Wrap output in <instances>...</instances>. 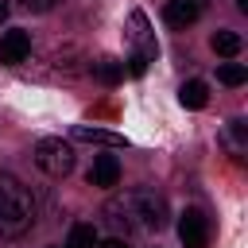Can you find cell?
Listing matches in <instances>:
<instances>
[{
	"instance_id": "6da1fadb",
	"label": "cell",
	"mask_w": 248,
	"mask_h": 248,
	"mask_svg": "<svg viewBox=\"0 0 248 248\" xmlns=\"http://www.w3.org/2000/svg\"><path fill=\"white\" fill-rule=\"evenodd\" d=\"M105 221L120 232H159L167 225V202L155 190H124L105 202Z\"/></svg>"
},
{
	"instance_id": "7a4b0ae2",
	"label": "cell",
	"mask_w": 248,
	"mask_h": 248,
	"mask_svg": "<svg viewBox=\"0 0 248 248\" xmlns=\"http://www.w3.org/2000/svg\"><path fill=\"white\" fill-rule=\"evenodd\" d=\"M31 221H35V205H31L27 186L16 174L0 170V236L16 240L31 229Z\"/></svg>"
},
{
	"instance_id": "3957f363",
	"label": "cell",
	"mask_w": 248,
	"mask_h": 248,
	"mask_svg": "<svg viewBox=\"0 0 248 248\" xmlns=\"http://www.w3.org/2000/svg\"><path fill=\"white\" fill-rule=\"evenodd\" d=\"M128 43H132V50H128V74H132V78H143V74H147V66L155 62V54H159L155 35L147 31V16H143V12H132Z\"/></svg>"
},
{
	"instance_id": "277c9868",
	"label": "cell",
	"mask_w": 248,
	"mask_h": 248,
	"mask_svg": "<svg viewBox=\"0 0 248 248\" xmlns=\"http://www.w3.org/2000/svg\"><path fill=\"white\" fill-rule=\"evenodd\" d=\"M35 163H39L43 174L66 178V174L74 170V147H70L66 140H58V136H46V140L35 143Z\"/></svg>"
},
{
	"instance_id": "5b68a950",
	"label": "cell",
	"mask_w": 248,
	"mask_h": 248,
	"mask_svg": "<svg viewBox=\"0 0 248 248\" xmlns=\"http://www.w3.org/2000/svg\"><path fill=\"white\" fill-rule=\"evenodd\" d=\"M178 240H182V248H205L209 244V221L202 209H186L178 217Z\"/></svg>"
},
{
	"instance_id": "8992f818",
	"label": "cell",
	"mask_w": 248,
	"mask_h": 248,
	"mask_svg": "<svg viewBox=\"0 0 248 248\" xmlns=\"http://www.w3.org/2000/svg\"><path fill=\"white\" fill-rule=\"evenodd\" d=\"M202 16H205V0H167V8H163L167 27H174V31H186Z\"/></svg>"
},
{
	"instance_id": "52a82bcc",
	"label": "cell",
	"mask_w": 248,
	"mask_h": 248,
	"mask_svg": "<svg viewBox=\"0 0 248 248\" xmlns=\"http://www.w3.org/2000/svg\"><path fill=\"white\" fill-rule=\"evenodd\" d=\"M27 54H31V35L23 27H12L0 35V62L4 66H19Z\"/></svg>"
},
{
	"instance_id": "ba28073f",
	"label": "cell",
	"mask_w": 248,
	"mask_h": 248,
	"mask_svg": "<svg viewBox=\"0 0 248 248\" xmlns=\"http://www.w3.org/2000/svg\"><path fill=\"white\" fill-rule=\"evenodd\" d=\"M116 182H120V159H116V155H97L93 167H89V186L108 190V186H116Z\"/></svg>"
},
{
	"instance_id": "9c48e42d",
	"label": "cell",
	"mask_w": 248,
	"mask_h": 248,
	"mask_svg": "<svg viewBox=\"0 0 248 248\" xmlns=\"http://www.w3.org/2000/svg\"><path fill=\"white\" fill-rule=\"evenodd\" d=\"M225 147H229L232 159H244V151H248V124L244 120H229L225 124Z\"/></svg>"
},
{
	"instance_id": "30bf717a",
	"label": "cell",
	"mask_w": 248,
	"mask_h": 248,
	"mask_svg": "<svg viewBox=\"0 0 248 248\" xmlns=\"http://www.w3.org/2000/svg\"><path fill=\"white\" fill-rule=\"evenodd\" d=\"M74 140H85V143H108V147H124V143H128L120 132H105V128H89V124H78V128H74Z\"/></svg>"
},
{
	"instance_id": "8fae6325",
	"label": "cell",
	"mask_w": 248,
	"mask_h": 248,
	"mask_svg": "<svg viewBox=\"0 0 248 248\" xmlns=\"http://www.w3.org/2000/svg\"><path fill=\"white\" fill-rule=\"evenodd\" d=\"M209 46H213L221 58H236V54H240V46H244V39H240L236 31H217V35L209 39Z\"/></svg>"
},
{
	"instance_id": "7c38bea8",
	"label": "cell",
	"mask_w": 248,
	"mask_h": 248,
	"mask_svg": "<svg viewBox=\"0 0 248 248\" xmlns=\"http://www.w3.org/2000/svg\"><path fill=\"white\" fill-rule=\"evenodd\" d=\"M178 101H182L186 108H205V101H209L205 81H186V85L178 89Z\"/></svg>"
},
{
	"instance_id": "4fadbf2b",
	"label": "cell",
	"mask_w": 248,
	"mask_h": 248,
	"mask_svg": "<svg viewBox=\"0 0 248 248\" xmlns=\"http://www.w3.org/2000/svg\"><path fill=\"white\" fill-rule=\"evenodd\" d=\"M66 248H97V229L93 225H74L66 236Z\"/></svg>"
},
{
	"instance_id": "5bb4252c",
	"label": "cell",
	"mask_w": 248,
	"mask_h": 248,
	"mask_svg": "<svg viewBox=\"0 0 248 248\" xmlns=\"http://www.w3.org/2000/svg\"><path fill=\"white\" fill-rule=\"evenodd\" d=\"M93 74H97V81H101V85H116V81L124 78V66H120V62H112V58H101V62L93 66Z\"/></svg>"
},
{
	"instance_id": "9a60e30c",
	"label": "cell",
	"mask_w": 248,
	"mask_h": 248,
	"mask_svg": "<svg viewBox=\"0 0 248 248\" xmlns=\"http://www.w3.org/2000/svg\"><path fill=\"white\" fill-rule=\"evenodd\" d=\"M244 78H248V70H244L240 62H225V66L217 70V81H221V85H244Z\"/></svg>"
},
{
	"instance_id": "2e32d148",
	"label": "cell",
	"mask_w": 248,
	"mask_h": 248,
	"mask_svg": "<svg viewBox=\"0 0 248 248\" xmlns=\"http://www.w3.org/2000/svg\"><path fill=\"white\" fill-rule=\"evenodd\" d=\"M23 4H27L31 12H46V8H54L58 0H23Z\"/></svg>"
},
{
	"instance_id": "e0dca14e",
	"label": "cell",
	"mask_w": 248,
	"mask_h": 248,
	"mask_svg": "<svg viewBox=\"0 0 248 248\" xmlns=\"http://www.w3.org/2000/svg\"><path fill=\"white\" fill-rule=\"evenodd\" d=\"M97 248H128V240H124V236H108V240H101Z\"/></svg>"
},
{
	"instance_id": "ac0fdd59",
	"label": "cell",
	"mask_w": 248,
	"mask_h": 248,
	"mask_svg": "<svg viewBox=\"0 0 248 248\" xmlns=\"http://www.w3.org/2000/svg\"><path fill=\"white\" fill-rule=\"evenodd\" d=\"M8 19V0H0V23Z\"/></svg>"
}]
</instances>
